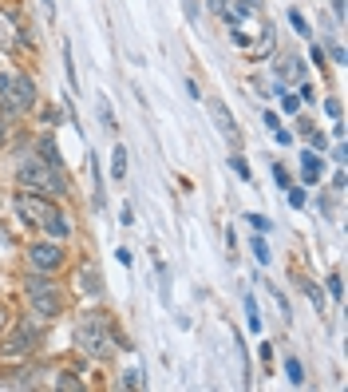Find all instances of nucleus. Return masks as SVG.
<instances>
[{"label": "nucleus", "mask_w": 348, "mask_h": 392, "mask_svg": "<svg viewBox=\"0 0 348 392\" xmlns=\"http://www.w3.org/2000/svg\"><path fill=\"white\" fill-rule=\"evenodd\" d=\"M76 341L83 345V353L87 357H95V361H107L111 357V349H115V337H111V325H107V317L103 313H83L79 317V325H76Z\"/></svg>", "instance_id": "obj_1"}, {"label": "nucleus", "mask_w": 348, "mask_h": 392, "mask_svg": "<svg viewBox=\"0 0 348 392\" xmlns=\"http://www.w3.org/2000/svg\"><path fill=\"white\" fill-rule=\"evenodd\" d=\"M16 178H20V187L36 190V194H67V183H63L60 167H52V163H47V158H40V155L24 158Z\"/></svg>", "instance_id": "obj_2"}, {"label": "nucleus", "mask_w": 348, "mask_h": 392, "mask_svg": "<svg viewBox=\"0 0 348 392\" xmlns=\"http://www.w3.org/2000/svg\"><path fill=\"white\" fill-rule=\"evenodd\" d=\"M32 99H36V87H32L28 76H0V107H4V115L28 111Z\"/></svg>", "instance_id": "obj_3"}, {"label": "nucleus", "mask_w": 348, "mask_h": 392, "mask_svg": "<svg viewBox=\"0 0 348 392\" xmlns=\"http://www.w3.org/2000/svg\"><path fill=\"white\" fill-rule=\"evenodd\" d=\"M28 298H32V305H36V313H44V317L60 313V293L52 289V282H47L44 274H32L28 278Z\"/></svg>", "instance_id": "obj_4"}, {"label": "nucleus", "mask_w": 348, "mask_h": 392, "mask_svg": "<svg viewBox=\"0 0 348 392\" xmlns=\"http://www.w3.org/2000/svg\"><path fill=\"white\" fill-rule=\"evenodd\" d=\"M16 210H20V218L24 222H36V226H44V222L56 214V206L47 203L44 194H32V190L16 194Z\"/></svg>", "instance_id": "obj_5"}, {"label": "nucleus", "mask_w": 348, "mask_h": 392, "mask_svg": "<svg viewBox=\"0 0 348 392\" xmlns=\"http://www.w3.org/2000/svg\"><path fill=\"white\" fill-rule=\"evenodd\" d=\"M28 262L36 269H44V274H47V269H56L63 262V250L56 246V242H36V246L28 250Z\"/></svg>", "instance_id": "obj_6"}, {"label": "nucleus", "mask_w": 348, "mask_h": 392, "mask_svg": "<svg viewBox=\"0 0 348 392\" xmlns=\"http://www.w3.org/2000/svg\"><path fill=\"white\" fill-rule=\"evenodd\" d=\"M32 345H36V329H32V325H20V329L4 341V353H8V357H20V353H28Z\"/></svg>", "instance_id": "obj_7"}, {"label": "nucleus", "mask_w": 348, "mask_h": 392, "mask_svg": "<svg viewBox=\"0 0 348 392\" xmlns=\"http://www.w3.org/2000/svg\"><path fill=\"white\" fill-rule=\"evenodd\" d=\"M16 40H20V28H16V20H12L8 12H0V44L12 48Z\"/></svg>", "instance_id": "obj_8"}, {"label": "nucleus", "mask_w": 348, "mask_h": 392, "mask_svg": "<svg viewBox=\"0 0 348 392\" xmlns=\"http://www.w3.org/2000/svg\"><path fill=\"white\" fill-rule=\"evenodd\" d=\"M301 171H305V183H316V178H320V155H316V151H305V155H301Z\"/></svg>", "instance_id": "obj_9"}, {"label": "nucleus", "mask_w": 348, "mask_h": 392, "mask_svg": "<svg viewBox=\"0 0 348 392\" xmlns=\"http://www.w3.org/2000/svg\"><path fill=\"white\" fill-rule=\"evenodd\" d=\"M210 111H214V119H218V131H221V135L237 139V127H234V119H230V111L221 107V103H210Z\"/></svg>", "instance_id": "obj_10"}, {"label": "nucleus", "mask_w": 348, "mask_h": 392, "mask_svg": "<svg viewBox=\"0 0 348 392\" xmlns=\"http://www.w3.org/2000/svg\"><path fill=\"white\" fill-rule=\"evenodd\" d=\"M79 285H83V293H99V289H103V278L95 274L91 262H87V266H83V274H79Z\"/></svg>", "instance_id": "obj_11"}, {"label": "nucleus", "mask_w": 348, "mask_h": 392, "mask_svg": "<svg viewBox=\"0 0 348 392\" xmlns=\"http://www.w3.org/2000/svg\"><path fill=\"white\" fill-rule=\"evenodd\" d=\"M44 230H47L52 238H67V234H72V226H67V218H63L60 210H56V214H52V218L44 222Z\"/></svg>", "instance_id": "obj_12"}, {"label": "nucleus", "mask_w": 348, "mask_h": 392, "mask_svg": "<svg viewBox=\"0 0 348 392\" xmlns=\"http://www.w3.org/2000/svg\"><path fill=\"white\" fill-rule=\"evenodd\" d=\"M36 147H40V158H47L52 167H60V155H56V139H52V135H44V139L36 143Z\"/></svg>", "instance_id": "obj_13"}, {"label": "nucleus", "mask_w": 348, "mask_h": 392, "mask_svg": "<svg viewBox=\"0 0 348 392\" xmlns=\"http://www.w3.org/2000/svg\"><path fill=\"white\" fill-rule=\"evenodd\" d=\"M111 174H115V178H127V147H115V155H111Z\"/></svg>", "instance_id": "obj_14"}, {"label": "nucleus", "mask_w": 348, "mask_h": 392, "mask_svg": "<svg viewBox=\"0 0 348 392\" xmlns=\"http://www.w3.org/2000/svg\"><path fill=\"white\" fill-rule=\"evenodd\" d=\"M277 76H289V79H301V63L297 56H285L281 63H277Z\"/></svg>", "instance_id": "obj_15"}, {"label": "nucleus", "mask_w": 348, "mask_h": 392, "mask_svg": "<svg viewBox=\"0 0 348 392\" xmlns=\"http://www.w3.org/2000/svg\"><path fill=\"white\" fill-rule=\"evenodd\" d=\"M285 377L293 380V384H301V380H305V377H301V361H293V357H289V361H285Z\"/></svg>", "instance_id": "obj_16"}, {"label": "nucleus", "mask_w": 348, "mask_h": 392, "mask_svg": "<svg viewBox=\"0 0 348 392\" xmlns=\"http://www.w3.org/2000/svg\"><path fill=\"white\" fill-rule=\"evenodd\" d=\"M246 309H250V329H253V333H261V313H257L253 298H246Z\"/></svg>", "instance_id": "obj_17"}, {"label": "nucleus", "mask_w": 348, "mask_h": 392, "mask_svg": "<svg viewBox=\"0 0 348 392\" xmlns=\"http://www.w3.org/2000/svg\"><path fill=\"white\" fill-rule=\"evenodd\" d=\"M250 250H253V258H257L261 266H265V262H269V246H265V242H261V238H253V246H250Z\"/></svg>", "instance_id": "obj_18"}, {"label": "nucleus", "mask_w": 348, "mask_h": 392, "mask_svg": "<svg viewBox=\"0 0 348 392\" xmlns=\"http://www.w3.org/2000/svg\"><path fill=\"white\" fill-rule=\"evenodd\" d=\"M329 289H332V298L340 301V298H345V278H340V274H332V278H329Z\"/></svg>", "instance_id": "obj_19"}, {"label": "nucleus", "mask_w": 348, "mask_h": 392, "mask_svg": "<svg viewBox=\"0 0 348 392\" xmlns=\"http://www.w3.org/2000/svg\"><path fill=\"white\" fill-rule=\"evenodd\" d=\"M142 380H139V369H127L123 373V389H139Z\"/></svg>", "instance_id": "obj_20"}, {"label": "nucleus", "mask_w": 348, "mask_h": 392, "mask_svg": "<svg viewBox=\"0 0 348 392\" xmlns=\"http://www.w3.org/2000/svg\"><path fill=\"white\" fill-rule=\"evenodd\" d=\"M305 289H309V298H313V305L320 309V313H325V298H320V289H316L313 282H305Z\"/></svg>", "instance_id": "obj_21"}, {"label": "nucleus", "mask_w": 348, "mask_h": 392, "mask_svg": "<svg viewBox=\"0 0 348 392\" xmlns=\"http://www.w3.org/2000/svg\"><path fill=\"white\" fill-rule=\"evenodd\" d=\"M289 20H293V28H297L301 36H309V24H305V16H301L297 8H293V12H289Z\"/></svg>", "instance_id": "obj_22"}, {"label": "nucleus", "mask_w": 348, "mask_h": 392, "mask_svg": "<svg viewBox=\"0 0 348 392\" xmlns=\"http://www.w3.org/2000/svg\"><path fill=\"white\" fill-rule=\"evenodd\" d=\"M281 107H285V111H297V107H301V99H297V95H289V92H285V95H281Z\"/></svg>", "instance_id": "obj_23"}, {"label": "nucleus", "mask_w": 348, "mask_h": 392, "mask_svg": "<svg viewBox=\"0 0 348 392\" xmlns=\"http://www.w3.org/2000/svg\"><path fill=\"white\" fill-rule=\"evenodd\" d=\"M285 190H289V187H285ZM289 206H305V190H297V187L289 190Z\"/></svg>", "instance_id": "obj_24"}, {"label": "nucleus", "mask_w": 348, "mask_h": 392, "mask_svg": "<svg viewBox=\"0 0 348 392\" xmlns=\"http://www.w3.org/2000/svg\"><path fill=\"white\" fill-rule=\"evenodd\" d=\"M250 226H253V230H261V234H265V230H269V218H261V214H250Z\"/></svg>", "instance_id": "obj_25"}, {"label": "nucleus", "mask_w": 348, "mask_h": 392, "mask_svg": "<svg viewBox=\"0 0 348 392\" xmlns=\"http://www.w3.org/2000/svg\"><path fill=\"white\" fill-rule=\"evenodd\" d=\"M273 178H277V183H281V187H289V174H285V167H281V163H277V167H273Z\"/></svg>", "instance_id": "obj_26"}, {"label": "nucleus", "mask_w": 348, "mask_h": 392, "mask_svg": "<svg viewBox=\"0 0 348 392\" xmlns=\"http://www.w3.org/2000/svg\"><path fill=\"white\" fill-rule=\"evenodd\" d=\"M230 163H234V171L241 174V178H250V167H246V163H241V158H230Z\"/></svg>", "instance_id": "obj_27"}, {"label": "nucleus", "mask_w": 348, "mask_h": 392, "mask_svg": "<svg viewBox=\"0 0 348 392\" xmlns=\"http://www.w3.org/2000/svg\"><path fill=\"white\" fill-rule=\"evenodd\" d=\"M325 111H329L332 119H340V103H336V99H329V103H325Z\"/></svg>", "instance_id": "obj_28"}, {"label": "nucleus", "mask_w": 348, "mask_h": 392, "mask_svg": "<svg viewBox=\"0 0 348 392\" xmlns=\"http://www.w3.org/2000/svg\"><path fill=\"white\" fill-rule=\"evenodd\" d=\"M226 4H230V0H210V8H214V12H226Z\"/></svg>", "instance_id": "obj_29"}, {"label": "nucleus", "mask_w": 348, "mask_h": 392, "mask_svg": "<svg viewBox=\"0 0 348 392\" xmlns=\"http://www.w3.org/2000/svg\"><path fill=\"white\" fill-rule=\"evenodd\" d=\"M4 139H8V123H4V115H0V147H4Z\"/></svg>", "instance_id": "obj_30"}, {"label": "nucleus", "mask_w": 348, "mask_h": 392, "mask_svg": "<svg viewBox=\"0 0 348 392\" xmlns=\"http://www.w3.org/2000/svg\"><path fill=\"white\" fill-rule=\"evenodd\" d=\"M332 8H336V16H345V0H332Z\"/></svg>", "instance_id": "obj_31"}, {"label": "nucleus", "mask_w": 348, "mask_h": 392, "mask_svg": "<svg viewBox=\"0 0 348 392\" xmlns=\"http://www.w3.org/2000/svg\"><path fill=\"white\" fill-rule=\"evenodd\" d=\"M40 4H44V12H47V16L56 12V4H52V0H40Z\"/></svg>", "instance_id": "obj_32"}, {"label": "nucleus", "mask_w": 348, "mask_h": 392, "mask_svg": "<svg viewBox=\"0 0 348 392\" xmlns=\"http://www.w3.org/2000/svg\"><path fill=\"white\" fill-rule=\"evenodd\" d=\"M0 325H8V309H0Z\"/></svg>", "instance_id": "obj_33"}]
</instances>
